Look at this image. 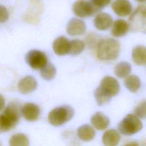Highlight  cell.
<instances>
[{"instance_id": "1", "label": "cell", "mask_w": 146, "mask_h": 146, "mask_svg": "<svg viewBox=\"0 0 146 146\" xmlns=\"http://www.w3.org/2000/svg\"><path fill=\"white\" fill-rule=\"evenodd\" d=\"M119 91V83L115 78L110 76H104L101 80L99 87L94 92L98 104L102 106L108 103L112 97L118 94Z\"/></svg>"}, {"instance_id": "2", "label": "cell", "mask_w": 146, "mask_h": 146, "mask_svg": "<svg viewBox=\"0 0 146 146\" xmlns=\"http://www.w3.org/2000/svg\"><path fill=\"white\" fill-rule=\"evenodd\" d=\"M21 105L17 102H11L0 113V133L9 131L19 123L21 114Z\"/></svg>"}, {"instance_id": "3", "label": "cell", "mask_w": 146, "mask_h": 146, "mask_svg": "<svg viewBox=\"0 0 146 146\" xmlns=\"http://www.w3.org/2000/svg\"><path fill=\"white\" fill-rule=\"evenodd\" d=\"M120 43L113 38L100 39L96 45V55L100 60L110 61L116 59L120 53Z\"/></svg>"}, {"instance_id": "4", "label": "cell", "mask_w": 146, "mask_h": 146, "mask_svg": "<svg viewBox=\"0 0 146 146\" xmlns=\"http://www.w3.org/2000/svg\"><path fill=\"white\" fill-rule=\"evenodd\" d=\"M74 109L67 105L62 106L52 110L48 113V120L53 126H59L64 124L73 117Z\"/></svg>"}, {"instance_id": "5", "label": "cell", "mask_w": 146, "mask_h": 146, "mask_svg": "<svg viewBox=\"0 0 146 146\" xmlns=\"http://www.w3.org/2000/svg\"><path fill=\"white\" fill-rule=\"evenodd\" d=\"M129 29L146 34V6H138L129 18Z\"/></svg>"}, {"instance_id": "6", "label": "cell", "mask_w": 146, "mask_h": 146, "mask_svg": "<svg viewBox=\"0 0 146 146\" xmlns=\"http://www.w3.org/2000/svg\"><path fill=\"white\" fill-rule=\"evenodd\" d=\"M142 128L143 124L139 117L132 113L128 114L118 125L119 132L127 136L136 133Z\"/></svg>"}, {"instance_id": "7", "label": "cell", "mask_w": 146, "mask_h": 146, "mask_svg": "<svg viewBox=\"0 0 146 146\" xmlns=\"http://www.w3.org/2000/svg\"><path fill=\"white\" fill-rule=\"evenodd\" d=\"M100 10L91 2L87 0H78L72 5L73 13L76 16L80 18L91 17Z\"/></svg>"}, {"instance_id": "8", "label": "cell", "mask_w": 146, "mask_h": 146, "mask_svg": "<svg viewBox=\"0 0 146 146\" xmlns=\"http://www.w3.org/2000/svg\"><path fill=\"white\" fill-rule=\"evenodd\" d=\"M26 62L33 69H41L47 63V57L41 51L31 50L26 55Z\"/></svg>"}, {"instance_id": "9", "label": "cell", "mask_w": 146, "mask_h": 146, "mask_svg": "<svg viewBox=\"0 0 146 146\" xmlns=\"http://www.w3.org/2000/svg\"><path fill=\"white\" fill-rule=\"evenodd\" d=\"M113 12L120 17H126L131 14L132 6L128 0H115L112 4Z\"/></svg>"}, {"instance_id": "10", "label": "cell", "mask_w": 146, "mask_h": 146, "mask_svg": "<svg viewBox=\"0 0 146 146\" xmlns=\"http://www.w3.org/2000/svg\"><path fill=\"white\" fill-rule=\"evenodd\" d=\"M86 30L85 23L78 18L71 19L67 25V33L71 36L83 35Z\"/></svg>"}, {"instance_id": "11", "label": "cell", "mask_w": 146, "mask_h": 146, "mask_svg": "<svg viewBox=\"0 0 146 146\" xmlns=\"http://www.w3.org/2000/svg\"><path fill=\"white\" fill-rule=\"evenodd\" d=\"M21 113L26 120L34 121L36 120L40 115V108L35 104L26 103L21 109Z\"/></svg>"}, {"instance_id": "12", "label": "cell", "mask_w": 146, "mask_h": 146, "mask_svg": "<svg viewBox=\"0 0 146 146\" xmlns=\"http://www.w3.org/2000/svg\"><path fill=\"white\" fill-rule=\"evenodd\" d=\"M37 87V82L32 76H26L21 79L18 84L19 91L23 94H27L34 91Z\"/></svg>"}, {"instance_id": "13", "label": "cell", "mask_w": 146, "mask_h": 146, "mask_svg": "<svg viewBox=\"0 0 146 146\" xmlns=\"http://www.w3.org/2000/svg\"><path fill=\"white\" fill-rule=\"evenodd\" d=\"M112 18L109 14L100 13L95 17L94 24L97 29L104 31L112 26Z\"/></svg>"}, {"instance_id": "14", "label": "cell", "mask_w": 146, "mask_h": 146, "mask_svg": "<svg viewBox=\"0 0 146 146\" xmlns=\"http://www.w3.org/2000/svg\"><path fill=\"white\" fill-rule=\"evenodd\" d=\"M70 47V41L63 36H59L55 39L52 43V49L55 54L62 56L68 53Z\"/></svg>"}, {"instance_id": "15", "label": "cell", "mask_w": 146, "mask_h": 146, "mask_svg": "<svg viewBox=\"0 0 146 146\" xmlns=\"http://www.w3.org/2000/svg\"><path fill=\"white\" fill-rule=\"evenodd\" d=\"M120 139L119 132L114 129H108L102 136V141L104 146H117Z\"/></svg>"}, {"instance_id": "16", "label": "cell", "mask_w": 146, "mask_h": 146, "mask_svg": "<svg viewBox=\"0 0 146 146\" xmlns=\"http://www.w3.org/2000/svg\"><path fill=\"white\" fill-rule=\"evenodd\" d=\"M91 123L92 126L98 130L106 129L110 124L108 117L101 112L95 113L91 119Z\"/></svg>"}, {"instance_id": "17", "label": "cell", "mask_w": 146, "mask_h": 146, "mask_svg": "<svg viewBox=\"0 0 146 146\" xmlns=\"http://www.w3.org/2000/svg\"><path fill=\"white\" fill-rule=\"evenodd\" d=\"M112 25L111 34L115 37L123 36L129 30L128 23L124 19H117Z\"/></svg>"}, {"instance_id": "18", "label": "cell", "mask_w": 146, "mask_h": 146, "mask_svg": "<svg viewBox=\"0 0 146 146\" xmlns=\"http://www.w3.org/2000/svg\"><path fill=\"white\" fill-rule=\"evenodd\" d=\"M132 59L137 65L146 64V47L142 45L135 47L132 50Z\"/></svg>"}, {"instance_id": "19", "label": "cell", "mask_w": 146, "mask_h": 146, "mask_svg": "<svg viewBox=\"0 0 146 146\" xmlns=\"http://www.w3.org/2000/svg\"><path fill=\"white\" fill-rule=\"evenodd\" d=\"M77 135L80 139L84 141L92 140L95 136V131L92 127L88 124L80 126L77 129Z\"/></svg>"}, {"instance_id": "20", "label": "cell", "mask_w": 146, "mask_h": 146, "mask_svg": "<svg viewBox=\"0 0 146 146\" xmlns=\"http://www.w3.org/2000/svg\"><path fill=\"white\" fill-rule=\"evenodd\" d=\"M124 84L125 87L132 92H137L141 86L140 78L135 75H130L127 76L124 81Z\"/></svg>"}, {"instance_id": "21", "label": "cell", "mask_w": 146, "mask_h": 146, "mask_svg": "<svg viewBox=\"0 0 146 146\" xmlns=\"http://www.w3.org/2000/svg\"><path fill=\"white\" fill-rule=\"evenodd\" d=\"M131 71V66L127 62H121L114 68L115 75L120 78H124L129 75Z\"/></svg>"}, {"instance_id": "22", "label": "cell", "mask_w": 146, "mask_h": 146, "mask_svg": "<svg viewBox=\"0 0 146 146\" xmlns=\"http://www.w3.org/2000/svg\"><path fill=\"white\" fill-rule=\"evenodd\" d=\"M29 144L27 136L22 133L13 135L9 140L10 146H29Z\"/></svg>"}, {"instance_id": "23", "label": "cell", "mask_w": 146, "mask_h": 146, "mask_svg": "<svg viewBox=\"0 0 146 146\" xmlns=\"http://www.w3.org/2000/svg\"><path fill=\"white\" fill-rule=\"evenodd\" d=\"M56 68L51 63H48L40 69V75L43 79L46 80H52L55 76Z\"/></svg>"}, {"instance_id": "24", "label": "cell", "mask_w": 146, "mask_h": 146, "mask_svg": "<svg viewBox=\"0 0 146 146\" xmlns=\"http://www.w3.org/2000/svg\"><path fill=\"white\" fill-rule=\"evenodd\" d=\"M84 42L80 39H75L70 41V47L68 54L72 55H78L81 53L84 48Z\"/></svg>"}, {"instance_id": "25", "label": "cell", "mask_w": 146, "mask_h": 146, "mask_svg": "<svg viewBox=\"0 0 146 146\" xmlns=\"http://www.w3.org/2000/svg\"><path fill=\"white\" fill-rule=\"evenodd\" d=\"M134 114L139 118L146 117V100L140 102L135 108Z\"/></svg>"}, {"instance_id": "26", "label": "cell", "mask_w": 146, "mask_h": 146, "mask_svg": "<svg viewBox=\"0 0 146 146\" xmlns=\"http://www.w3.org/2000/svg\"><path fill=\"white\" fill-rule=\"evenodd\" d=\"M111 1L112 0H91V2L95 7L100 10L108 6L111 2Z\"/></svg>"}, {"instance_id": "27", "label": "cell", "mask_w": 146, "mask_h": 146, "mask_svg": "<svg viewBox=\"0 0 146 146\" xmlns=\"http://www.w3.org/2000/svg\"><path fill=\"white\" fill-rule=\"evenodd\" d=\"M9 18V13L7 9L0 5V23L5 22Z\"/></svg>"}, {"instance_id": "28", "label": "cell", "mask_w": 146, "mask_h": 146, "mask_svg": "<svg viewBox=\"0 0 146 146\" xmlns=\"http://www.w3.org/2000/svg\"><path fill=\"white\" fill-rule=\"evenodd\" d=\"M98 41H97L96 37L94 34H92V35H88L87 38V43L88 45H89L90 47H92L95 46H96Z\"/></svg>"}, {"instance_id": "29", "label": "cell", "mask_w": 146, "mask_h": 146, "mask_svg": "<svg viewBox=\"0 0 146 146\" xmlns=\"http://www.w3.org/2000/svg\"><path fill=\"white\" fill-rule=\"evenodd\" d=\"M5 100L3 96L0 94V111L2 110L5 107Z\"/></svg>"}, {"instance_id": "30", "label": "cell", "mask_w": 146, "mask_h": 146, "mask_svg": "<svg viewBox=\"0 0 146 146\" xmlns=\"http://www.w3.org/2000/svg\"><path fill=\"white\" fill-rule=\"evenodd\" d=\"M124 146H139V143L136 141H131L129 143H127Z\"/></svg>"}, {"instance_id": "31", "label": "cell", "mask_w": 146, "mask_h": 146, "mask_svg": "<svg viewBox=\"0 0 146 146\" xmlns=\"http://www.w3.org/2000/svg\"><path fill=\"white\" fill-rule=\"evenodd\" d=\"M141 146H146V139H143L141 141Z\"/></svg>"}, {"instance_id": "32", "label": "cell", "mask_w": 146, "mask_h": 146, "mask_svg": "<svg viewBox=\"0 0 146 146\" xmlns=\"http://www.w3.org/2000/svg\"><path fill=\"white\" fill-rule=\"evenodd\" d=\"M135 1H136L137 2H143L145 1L146 0H135Z\"/></svg>"}, {"instance_id": "33", "label": "cell", "mask_w": 146, "mask_h": 146, "mask_svg": "<svg viewBox=\"0 0 146 146\" xmlns=\"http://www.w3.org/2000/svg\"><path fill=\"white\" fill-rule=\"evenodd\" d=\"M0 146H1V143H0Z\"/></svg>"}]
</instances>
